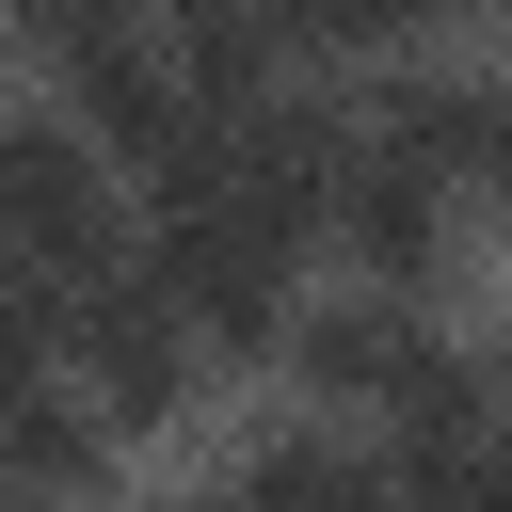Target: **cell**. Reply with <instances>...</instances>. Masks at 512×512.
Returning a JSON list of instances; mask_svg holds the SVG:
<instances>
[{
    "label": "cell",
    "mask_w": 512,
    "mask_h": 512,
    "mask_svg": "<svg viewBox=\"0 0 512 512\" xmlns=\"http://www.w3.org/2000/svg\"><path fill=\"white\" fill-rule=\"evenodd\" d=\"M0 256H16V320L80 304V288H112V272L144 256V240H128V192H112V144H96L64 96L0 128Z\"/></svg>",
    "instance_id": "cell-1"
},
{
    "label": "cell",
    "mask_w": 512,
    "mask_h": 512,
    "mask_svg": "<svg viewBox=\"0 0 512 512\" xmlns=\"http://www.w3.org/2000/svg\"><path fill=\"white\" fill-rule=\"evenodd\" d=\"M288 256H304V224L240 208V192H160V224H144V272H160V304L192 320V352H288V336H304Z\"/></svg>",
    "instance_id": "cell-2"
},
{
    "label": "cell",
    "mask_w": 512,
    "mask_h": 512,
    "mask_svg": "<svg viewBox=\"0 0 512 512\" xmlns=\"http://www.w3.org/2000/svg\"><path fill=\"white\" fill-rule=\"evenodd\" d=\"M32 368H64V384H96V416L112 432H160V416H192V320L160 304V272L128 256L112 288H80V304H48L32 320Z\"/></svg>",
    "instance_id": "cell-3"
},
{
    "label": "cell",
    "mask_w": 512,
    "mask_h": 512,
    "mask_svg": "<svg viewBox=\"0 0 512 512\" xmlns=\"http://www.w3.org/2000/svg\"><path fill=\"white\" fill-rule=\"evenodd\" d=\"M320 240H336V256H352V272H368V288H384V304H432V288H448V272H464V192H448V176H416V160H384V144H368V160H352V192H336V224H320Z\"/></svg>",
    "instance_id": "cell-4"
},
{
    "label": "cell",
    "mask_w": 512,
    "mask_h": 512,
    "mask_svg": "<svg viewBox=\"0 0 512 512\" xmlns=\"http://www.w3.org/2000/svg\"><path fill=\"white\" fill-rule=\"evenodd\" d=\"M112 416H96V384H64V368H16V416H0V480L32 496V512H80L96 480H112Z\"/></svg>",
    "instance_id": "cell-5"
},
{
    "label": "cell",
    "mask_w": 512,
    "mask_h": 512,
    "mask_svg": "<svg viewBox=\"0 0 512 512\" xmlns=\"http://www.w3.org/2000/svg\"><path fill=\"white\" fill-rule=\"evenodd\" d=\"M240 496L256 512H400V464L352 448V416H272L240 448Z\"/></svg>",
    "instance_id": "cell-6"
},
{
    "label": "cell",
    "mask_w": 512,
    "mask_h": 512,
    "mask_svg": "<svg viewBox=\"0 0 512 512\" xmlns=\"http://www.w3.org/2000/svg\"><path fill=\"white\" fill-rule=\"evenodd\" d=\"M272 32H288V64L320 80V64H416V0H272Z\"/></svg>",
    "instance_id": "cell-7"
},
{
    "label": "cell",
    "mask_w": 512,
    "mask_h": 512,
    "mask_svg": "<svg viewBox=\"0 0 512 512\" xmlns=\"http://www.w3.org/2000/svg\"><path fill=\"white\" fill-rule=\"evenodd\" d=\"M432 512H512V432H496V448H480V464H464V480H448Z\"/></svg>",
    "instance_id": "cell-8"
},
{
    "label": "cell",
    "mask_w": 512,
    "mask_h": 512,
    "mask_svg": "<svg viewBox=\"0 0 512 512\" xmlns=\"http://www.w3.org/2000/svg\"><path fill=\"white\" fill-rule=\"evenodd\" d=\"M480 192H496V208H512V112H496V160H480Z\"/></svg>",
    "instance_id": "cell-9"
},
{
    "label": "cell",
    "mask_w": 512,
    "mask_h": 512,
    "mask_svg": "<svg viewBox=\"0 0 512 512\" xmlns=\"http://www.w3.org/2000/svg\"><path fill=\"white\" fill-rule=\"evenodd\" d=\"M176 512H256V496H240V480H224V496H176Z\"/></svg>",
    "instance_id": "cell-10"
},
{
    "label": "cell",
    "mask_w": 512,
    "mask_h": 512,
    "mask_svg": "<svg viewBox=\"0 0 512 512\" xmlns=\"http://www.w3.org/2000/svg\"><path fill=\"white\" fill-rule=\"evenodd\" d=\"M416 16H480V0H416Z\"/></svg>",
    "instance_id": "cell-11"
}]
</instances>
